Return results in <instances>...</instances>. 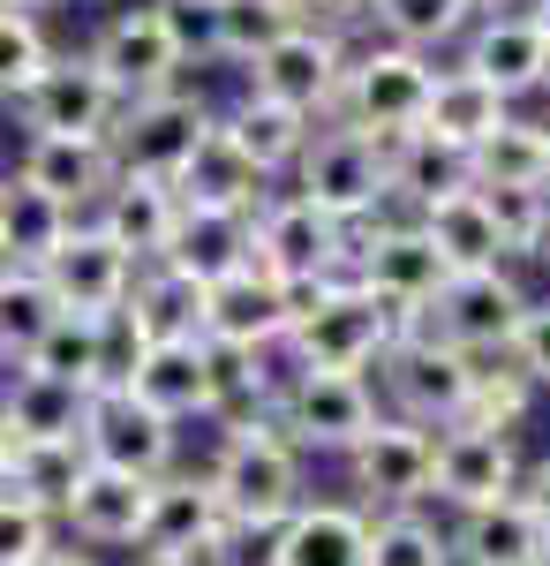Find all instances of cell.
Wrapping results in <instances>:
<instances>
[{
  "instance_id": "6da1fadb",
  "label": "cell",
  "mask_w": 550,
  "mask_h": 566,
  "mask_svg": "<svg viewBox=\"0 0 550 566\" xmlns=\"http://www.w3.org/2000/svg\"><path fill=\"white\" fill-rule=\"evenodd\" d=\"M400 340V317L362 295L355 280H325V287H295V333H287V363L295 370H347L370 378Z\"/></svg>"
},
{
  "instance_id": "7a4b0ae2",
  "label": "cell",
  "mask_w": 550,
  "mask_h": 566,
  "mask_svg": "<svg viewBox=\"0 0 550 566\" xmlns=\"http://www.w3.org/2000/svg\"><path fill=\"white\" fill-rule=\"evenodd\" d=\"M295 197L317 205L325 219H339L347 234L370 227V219H415V212H400V197H392V144L355 136L339 122H317L309 151L295 159Z\"/></svg>"
},
{
  "instance_id": "3957f363",
  "label": "cell",
  "mask_w": 550,
  "mask_h": 566,
  "mask_svg": "<svg viewBox=\"0 0 550 566\" xmlns=\"http://www.w3.org/2000/svg\"><path fill=\"white\" fill-rule=\"evenodd\" d=\"M430 84H437V61L430 53H408V45H362L347 53V76H339L332 122L355 136H378V144H400V136L423 129Z\"/></svg>"
},
{
  "instance_id": "277c9868",
  "label": "cell",
  "mask_w": 550,
  "mask_h": 566,
  "mask_svg": "<svg viewBox=\"0 0 550 566\" xmlns=\"http://www.w3.org/2000/svg\"><path fill=\"white\" fill-rule=\"evenodd\" d=\"M204 483L219 491L226 522H287L302 499V453L279 423H242V431H219V453Z\"/></svg>"
},
{
  "instance_id": "5b68a950",
  "label": "cell",
  "mask_w": 550,
  "mask_h": 566,
  "mask_svg": "<svg viewBox=\"0 0 550 566\" xmlns=\"http://www.w3.org/2000/svg\"><path fill=\"white\" fill-rule=\"evenodd\" d=\"M475 355L445 348L437 333H423L415 317L400 325V340H392V355L378 363V386L384 400H392V423H415V431H453L467 408V392H475Z\"/></svg>"
},
{
  "instance_id": "8992f818",
  "label": "cell",
  "mask_w": 550,
  "mask_h": 566,
  "mask_svg": "<svg viewBox=\"0 0 550 566\" xmlns=\"http://www.w3.org/2000/svg\"><path fill=\"white\" fill-rule=\"evenodd\" d=\"M347 280L362 287V295H378L400 325L408 317H423L437 303V287L453 280L445 258L430 250V234L415 219H370V227H355L347 234Z\"/></svg>"
},
{
  "instance_id": "52a82bcc",
  "label": "cell",
  "mask_w": 550,
  "mask_h": 566,
  "mask_svg": "<svg viewBox=\"0 0 550 566\" xmlns=\"http://www.w3.org/2000/svg\"><path fill=\"white\" fill-rule=\"evenodd\" d=\"M272 423L295 438L302 461H309V453H339V461H347V453L384 423V408H378V386H370V378H347V370H287Z\"/></svg>"
},
{
  "instance_id": "ba28073f",
  "label": "cell",
  "mask_w": 550,
  "mask_h": 566,
  "mask_svg": "<svg viewBox=\"0 0 550 566\" xmlns=\"http://www.w3.org/2000/svg\"><path fill=\"white\" fill-rule=\"evenodd\" d=\"M520 310H528L520 280H512L506 264H490V272H453V280L437 287V303H430L415 325L437 333L445 348L475 355V363H506L512 333H520Z\"/></svg>"
},
{
  "instance_id": "9c48e42d",
  "label": "cell",
  "mask_w": 550,
  "mask_h": 566,
  "mask_svg": "<svg viewBox=\"0 0 550 566\" xmlns=\"http://www.w3.org/2000/svg\"><path fill=\"white\" fill-rule=\"evenodd\" d=\"M250 264H264L287 287L347 280V227L325 219L317 205H302L295 189L287 197H264V212L250 219Z\"/></svg>"
},
{
  "instance_id": "30bf717a",
  "label": "cell",
  "mask_w": 550,
  "mask_h": 566,
  "mask_svg": "<svg viewBox=\"0 0 550 566\" xmlns=\"http://www.w3.org/2000/svg\"><path fill=\"white\" fill-rule=\"evenodd\" d=\"M219 114L197 98V91H159V98H136V106H121V122H114V167L121 175H151V181H173L181 167H189V151L204 144V129H212Z\"/></svg>"
},
{
  "instance_id": "8fae6325",
  "label": "cell",
  "mask_w": 550,
  "mask_h": 566,
  "mask_svg": "<svg viewBox=\"0 0 550 566\" xmlns=\"http://www.w3.org/2000/svg\"><path fill=\"white\" fill-rule=\"evenodd\" d=\"M295 333V287L272 280L264 264H242L204 287V340L212 348H242V355H279Z\"/></svg>"
},
{
  "instance_id": "7c38bea8",
  "label": "cell",
  "mask_w": 550,
  "mask_h": 566,
  "mask_svg": "<svg viewBox=\"0 0 550 566\" xmlns=\"http://www.w3.org/2000/svg\"><path fill=\"white\" fill-rule=\"evenodd\" d=\"M430 469H437V431L392 423V416L347 453V483L362 491V514H408V506H423Z\"/></svg>"
},
{
  "instance_id": "4fadbf2b",
  "label": "cell",
  "mask_w": 550,
  "mask_h": 566,
  "mask_svg": "<svg viewBox=\"0 0 550 566\" xmlns=\"http://www.w3.org/2000/svg\"><path fill=\"white\" fill-rule=\"evenodd\" d=\"M136 272H144V264L128 258L106 227L76 219V227H68V242L45 258L39 280L53 287V303L68 310V317H106V310H121L128 295H136Z\"/></svg>"
},
{
  "instance_id": "5bb4252c",
  "label": "cell",
  "mask_w": 550,
  "mask_h": 566,
  "mask_svg": "<svg viewBox=\"0 0 550 566\" xmlns=\"http://www.w3.org/2000/svg\"><path fill=\"white\" fill-rule=\"evenodd\" d=\"M84 453L98 469H121V476L159 483L173 476V453H181V431L167 416H151L136 392H91L84 408Z\"/></svg>"
},
{
  "instance_id": "9a60e30c",
  "label": "cell",
  "mask_w": 550,
  "mask_h": 566,
  "mask_svg": "<svg viewBox=\"0 0 550 566\" xmlns=\"http://www.w3.org/2000/svg\"><path fill=\"white\" fill-rule=\"evenodd\" d=\"M15 114H23L31 136H114L121 98H114V84H106L98 69H91V53H53L45 76L15 98Z\"/></svg>"
},
{
  "instance_id": "2e32d148",
  "label": "cell",
  "mask_w": 550,
  "mask_h": 566,
  "mask_svg": "<svg viewBox=\"0 0 550 566\" xmlns=\"http://www.w3.org/2000/svg\"><path fill=\"white\" fill-rule=\"evenodd\" d=\"M339 76H347V45H339L332 31H317V23H295L272 53L250 61V91L295 106V114H309V122H332Z\"/></svg>"
},
{
  "instance_id": "e0dca14e",
  "label": "cell",
  "mask_w": 550,
  "mask_h": 566,
  "mask_svg": "<svg viewBox=\"0 0 550 566\" xmlns=\"http://www.w3.org/2000/svg\"><path fill=\"white\" fill-rule=\"evenodd\" d=\"M91 69L114 84L121 106L159 98V91L181 84V53H173L159 8H121V15H106V23H98V39H91Z\"/></svg>"
},
{
  "instance_id": "ac0fdd59",
  "label": "cell",
  "mask_w": 550,
  "mask_h": 566,
  "mask_svg": "<svg viewBox=\"0 0 550 566\" xmlns=\"http://www.w3.org/2000/svg\"><path fill=\"white\" fill-rule=\"evenodd\" d=\"M520 491V446L498 431H437V469H430V499H445L453 514H475V506H498Z\"/></svg>"
},
{
  "instance_id": "d6986e66",
  "label": "cell",
  "mask_w": 550,
  "mask_h": 566,
  "mask_svg": "<svg viewBox=\"0 0 550 566\" xmlns=\"http://www.w3.org/2000/svg\"><path fill=\"white\" fill-rule=\"evenodd\" d=\"M15 175L31 181V189H45L68 219H91L121 167H114V144L106 136H31L23 159H15Z\"/></svg>"
},
{
  "instance_id": "ffe728a7",
  "label": "cell",
  "mask_w": 550,
  "mask_h": 566,
  "mask_svg": "<svg viewBox=\"0 0 550 566\" xmlns=\"http://www.w3.org/2000/svg\"><path fill=\"white\" fill-rule=\"evenodd\" d=\"M226 528V506L204 476H159L151 483V514H144V559H181V566H204Z\"/></svg>"
},
{
  "instance_id": "44dd1931",
  "label": "cell",
  "mask_w": 550,
  "mask_h": 566,
  "mask_svg": "<svg viewBox=\"0 0 550 566\" xmlns=\"http://www.w3.org/2000/svg\"><path fill=\"white\" fill-rule=\"evenodd\" d=\"M461 69H467V76H483V84L512 106V98H528V91L550 84V45L536 39L528 15H483V23H467Z\"/></svg>"
},
{
  "instance_id": "7402d4cb",
  "label": "cell",
  "mask_w": 550,
  "mask_h": 566,
  "mask_svg": "<svg viewBox=\"0 0 550 566\" xmlns=\"http://www.w3.org/2000/svg\"><path fill=\"white\" fill-rule=\"evenodd\" d=\"M173 197H181V212H226V219H256L264 212V197H272V181L256 175L250 159L226 144V129H204V144L189 151V167L173 175Z\"/></svg>"
},
{
  "instance_id": "603a6c76",
  "label": "cell",
  "mask_w": 550,
  "mask_h": 566,
  "mask_svg": "<svg viewBox=\"0 0 550 566\" xmlns=\"http://www.w3.org/2000/svg\"><path fill=\"white\" fill-rule=\"evenodd\" d=\"M144 514H151V483L121 476V469H98V461L84 469L76 499L61 506V522L84 544H98V552H136L144 544Z\"/></svg>"
},
{
  "instance_id": "cb8c5ba5",
  "label": "cell",
  "mask_w": 550,
  "mask_h": 566,
  "mask_svg": "<svg viewBox=\"0 0 550 566\" xmlns=\"http://www.w3.org/2000/svg\"><path fill=\"white\" fill-rule=\"evenodd\" d=\"M91 227H106L136 264H159L173 250V227H181V197L173 181H151V175H114V189L98 197Z\"/></svg>"
},
{
  "instance_id": "d4e9b609",
  "label": "cell",
  "mask_w": 550,
  "mask_h": 566,
  "mask_svg": "<svg viewBox=\"0 0 550 566\" xmlns=\"http://www.w3.org/2000/svg\"><path fill=\"white\" fill-rule=\"evenodd\" d=\"M453 536V566H543L550 559V528L536 522V506L512 491L498 506H475L445 528Z\"/></svg>"
},
{
  "instance_id": "484cf974",
  "label": "cell",
  "mask_w": 550,
  "mask_h": 566,
  "mask_svg": "<svg viewBox=\"0 0 550 566\" xmlns=\"http://www.w3.org/2000/svg\"><path fill=\"white\" fill-rule=\"evenodd\" d=\"M219 129H226V144H234L264 181H279V175H295V159L309 151L317 122L295 114V106H279V98H264V91H242V98L219 114Z\"/></svg>"
},
{
  "instance_id": "4316f807",
  "label": "cell",
  "mask_w": 550,
  "mask_h": 566,
  "mask_svg": "<svg viewBox=\"0 0 550 566\" xmlns=\"http://www.w3.org/2000/svg\"><path fill=\"white\" fill-rule=\"evenodd\" d=\"M136 400L151 408V416H167L173 431L197 416V423H212V348L204 340H151L144 355V370H136Z\"/></svg>"
},
{
  "instance_id": "83f0119b",
  "label": "cell",
  "mask_w": 550,
  "mask_h": 566,
  "mask_svg": "<svg viewBox=\"0 0 550 566\" xmlns=\"http://www.w3.org/2000/svg\"><path fill=\"white\" fill-rule=\"evenodd\" d=\"M279 566H370V514L347 499H302L279 528Z\"/></svg>"
},
{
  "instance_id": "f1b7e54d",
  "label": "cell",
  "mask_w": 550,
  "mask_h": 566,
  "mask_svg": "<svg viewBox=\"0 0 550 566\" xmlns=\"http://www.w3.org/2000/svg\"><path fill=\"white\" fill-rule=\"evenodd\" d=\"M512 122V106L498 91L483 84V76H467V69H437V84H430V106H423V129L430 144H445V151H475L483 136H498Z\"/></svg>"
},
{
  "instance_id": "f546056e",
  "label": "cell",
  "mask_w": 550,
  "mask_h": 566,
  "mask_svg": "<svg viewBox=\"0 0 550 566\" xmlns=\"http://www.w3.org/2000/svg\"><path fill=\"white\" fill-rule=\"evenodd\" d=\"M84 408H91V392H84V386H61V378H45V370H23V363H15V378H8V392H0V416H8L15 446L84 438Z\"/></svg>"
},
{
  "instance_id": "4dcf8cb0",
  "label": "cell",
  "mask_w": 550,
  "mask_h": 566,
  "mask_svg": "<svg viewBox=\"0 0 550 566\" xmlns=\"http://www.w3.org/2000/svg\"><path fill=\"white\" fill-rule=\"evenodd\" d=\"M415 227L430 234V250L445 258V272H490V264H506L498 219H490V205H483V189H453V197L423 205Z\"/></svg>"
},
{
  "instance_id": "1f68e13d",
  "label": "cell",
  "mask_w": 550,
  "mask_h": 566,
  "mask_svg": "<svg viewBox=\"0 0 550 566\" xmlns=\"http://www.w3.org/2000/svg\"><path fill=\"white\" fill-rule=\"evenodd\" d=\"M68 227L76 219L61 212L45 189H31V181L15 175H0V242H8V258H15V272H45V258L68 242Z\"/></svg>"
},
{
  "instance_id": "d6a6232c",
  "label": "cell",
  "mask_w": 550,
  "mask_h": 566,
  "mask_svg": "<svg viewBox=\"0 0 550 566\" xmlns=\"http://www.w3.org/2000/svg\"><path fill=\"white\" fill-rule=\"evenodd\" d=\"M467 189H550V136L543 122L512 114L498 136H483L467 151Z\"/></svg>"
},
{
  "instance_id": "836d02e7",
  "label": "cell",
  "mask_w": 550,
  "mask_h": 566,
  "mask_svg": "<svg viewBox=\"0 0 550 566\" xmlns=\"http://www.w3.org/2000/svg\"><path fill=\"white\" fill-rule=\"evenodd\" d=\"M159 264L189 272L197 287H212V280H226V272H242V264H250V219L181 212V227H173V250H167Z\"/></svg>"
},
{
  "instance_id": "e575fe53",
  "label": "cell",
  "mask_w": 550,
  "mask_h": 566,
  "mask_svg": "<svg viewBox=\"0 0 550 566\" xmlns=\"http://www.w3.org/2000/svg\"><path fill=\"white\" fill-rule=\"evenodd\" d=\"M128 310L144 317L151 340H204V287L189 272H173V264H144Z\"/></svg>"
},
{
  "instance_id": "d590c367",
  "label": "cell",
  "mask_w": 550,
  "mask_h": 566,
  "mask_svg": "<svg viewBox=\"0 0 550 566\" xmlns=\"http://www.w3.org/2000/svg\"><path fill=\"white\" fill-rule=\"evenodd\" d=\"M84 469H91L84 438H53V446H15V476H8V491H15L23 506H39V514H53V522H61V506L76 499Z\"/></svg>"
},
{
  "instance_id": "8d00e7d4",
  "label": "cell",
  "mask_w": 550,
  "mask_h": 566,
  "mask_svg": "<svg viewBox=\"0 0 550 566\" xmlns=\"http://www.w3.org/2000/svg\"><path fill=\"white\" fill-rule=\"evenodd\" d=\"M453 189H467L461 151H445V144H430V136H400V144H392V197H400V212H423V205L453 197Z\"/></svg>"
},
{
  "instance_id": "74e56055",
  "label": "cell",
  "mask_w": 550,
  "mask_h": 566,
  "mask_svg": "<svg viewBox=\"0 0 550 566\" xmlns=\"http://www.w3.org/2000/svg\"><path fill=\"white\" fill-rule=\"evenodd\" d=\"M370 23L384 31V45H408V53H437L475 23L467 0H370Z\"/></svg>"
},
{
  "instance_id": "f35d334b",
  "label": "cell",
  "mask_w": 550,
  "mask_h": 566,
  "mask_svg": "<svg viewBox=\"0 0 550 566\" xmlns=\"http://www.w3.org/2000/svg\"><path fill=\"white\" fill-rule=\"evenodd\" d=\"M23 370H45V378H61V386H84L98 392V317H53L45 325V340L23 355Z\"/></svg>"
},
{
  "instance_id": "ab89813d",
  "label": "cell",
  "mask_w": 550,
  "mask_h": 566,
  "mask_svg": "<svg viewBox=\"0 0 550 566\" xmlns=\"http://www.w3.org/2000/svg\"><path fill=\"white\" fill-rule=\"evenodd\" d=\"M53 317H61V303H53V287H45L39 272H8L0 280V355L8 363H23V355L39 348Z\"/></svg>"
},
{
  "instance_id": "60d3db41",
  "label": "cell",
  "mask_w": 550,
  "mask_h": 566,
  "mask_svg": "<svg viewBox=\"0 0 550 566\" xmlns=\"http://www.w3.org/2000/svg\"><path fill=\"white\" fill-rule=\"evenodd\" d=\"M295 31V8L287 0H219V61H242L250 69L256 53Z\"/></svg>"
},
{
  "instance_id": "b9f144b4",
  "label": "cell",
  "mask_w": 550,
  "mask_h": 566,
  "mask_svg": "<svg viewBox=\"0 0 550 566\" xmlns=\"http://www.w3.org/2000/svg\"><path fill=\"white\" fill-rule=\"evenodd\" d=\"M370 566H453V536L437 522L408 514H370Z\"/></svg>"
},
{
  "instance_id": "7bdbcfd3",
  "label": "cell",
  "mask_w": 550,
  "mask_h": 566,
  "mask_svg": "<svg viewBox=\"0 0 550 566\" xmlns=\"http://www.w3.org/2000/svg\"><path fill=\"white\" fill-rule=\"evenodd\" d=\"M528 400H536V386H528L512 363H483V370H475V392H467V408H461V423L467 431L512 438L520 423H528Z\"/></svg>"
},
{
  "instance_id": "ee69618b",
  "label": "cell",
  "mask_w": 550,
  "mask_h": 566,
  "mask_svg": "<svg viewBox=\"0 0 550 566\" xmlns=\"http://www.w3.org/2000/svg\"><path fill=\"white\" fill-rule=\"evenodd\" d=\"M506 258H550V189H483Z\"/></svg>"
},
{
  "instance_id": "f6af8a7d",
  "label": "cell",
  "mask_w": 550,
  "mask_h": 566,
  "mask_svg": "<svg viewBox=\"0 0 550 566\" xmlns=\"http://www.w3.org/2000/svg\"><path fill=\"white\" fill-rule=\"evenodd\" d=\"M45 61H53L45 23L23 15V8H0V98H23V91L45 76Z\"/></svg>"
},
{
  "instance_id": "bcb514c9",
  "label": "cell",
  "mask_w": 550,
  "mask_h": 566,
  "mask_svg": "<svg viewBox=\"0 0 550 566\" xmlns=\"http://www.w3.org/2000/svg\"><path fill=\"white\" fill-rule=\"evenodd\" d=\"M144 355H151V333H144V317L136 310H106L98 317V392H128L136 386V370H144Z\"/></svg>"
},
{
  "instance_id": "7dc6e473",
  "label": "cell",
  "mask_w": 550,
  "mask_h": 566,
  "mask_svg": "<svg viewBox=\"0 0 550 566\" xmlns=\"http://www.w3.org/2000/svg\"><path fill=\"white\" fill-rule=\"evenodd\" d=\"M151 8H159V23H167L181 69H189V61H219V0H151Z\"/></svg>"
},
{
  "instance_id": "c3c4849f",
  "label": "cell",
  "mask_w": 550,
  "mask_h": 566,
  "mask_svg": "<svg viewBox=\"0 0 550 566\" xmlns=\"http://www.w3.org/2000/svg\"><path fill=\"white\" fill-rule=\"evenodd\" d=\"M53 552V514L23 506L15 491H0V566H31Z\"/></svg>"
},
{
  "instance_id": "681fc988",
  "label": "cell",
  "mask_w": 550,
  "mask_h": 566,
  "mask_svg": "<svg viewBox=\"0 0 550 566\" xmlns=\"http://www.w3.org/2000/svg\"><path fill=\"white\" fill-rule=\"evenodd\" d=\"M279 528L287 522H226L204 566H279Z\"/></svg>"
},
{
  "instance_id": "f907efd6",
  "label": "cell",
  "mask_w": 550,
  "mask_h": 566,
  "mask_svg": "<svg viewBox=\"0 0 550 566\" xmlns=\"http://www.w3.org/2000/svg\"><path fill=\"white\" fill-rule=\"evenodd\" d=\"M506 363L520 370V378H528V386H550V295L520 310V333H512Z\"/></svg>"
},
{
  "instance_id": "816d5d0a",
  "label": "cell",
  "mask_w": 550,
  "mask_h": 566,
  "mask_svg": "<svg viewBox=\"0 0 550 566\" xmlns=\"http://www.w3.org/2000/svg\"><path fill=\"white\" fill-rule=\"evenodd\" d=\"M295 23H317V31H347V23H370V0H287Z\"/></svg>"
},
{
  "instance_id": "f5cc1de1",
  "label": "cell",
  "mask_w": 550,
  "mask_h": 566,
  "mask_svg": "<svg viewBox=\"0 0 550 566\" xmlns=\"http://www.w3.org/2000/svg\"><path fill=\"white\" fill-rule=\"evenodd\" d=\"M520 499H528V506H536V522L550 528V461H536V469H528V483H520Z\"/></svg>"
},
{
  "instance_id": "db71d44e",
  "label": "cell",
  "mask_w": 550,
  "mask_h": 566,
  "mask_svg": "<svg viewBox=\"0 0 550 566\" xmlns=\"http://www.w3.org/2000/svg\"><path fill=\"white\" fill-rule=\"evenodd\" d=\"M8 476H15V431H8V416H0V491H8Z\"/></svg>"
},
{
  "instance_id": "11a10c76",
  "label": "cell",
  "mask_w": 550,
  "mask_h": 566,
  "mask_svg": "<svg viewBox=\"0 0 550 566\" xmlns=\"http://www.w3.org/2000/svg\"><path fill=\"white\" fill-rule=\"evenodd\" d=\"M31 566H98V559H91V552H68V544H53V552L31 559Z\"/></svg>"
},
{
  "instance_id": "9f6ffc18",
  "label": "cell",
  "mask_w": 550,
  "mask_h": 566,
  "mask_svg": "<svg viewBox=\"0 0 550 566\" xmlns=\"http://www.w3.org/2000/svg\"><path fill=\"white\" fill-rule=\"evenodd\" d=\"M520 15H528V23H536V39L550 45V0H536V8H520Z\"/></svg>"
},
{
  "instance_id": "6f0895ef",
  "label": "cell",
  "mask_w": 550,
  "mask_h": 566,
  "mask_svg": "<svg viewBox=\"0 0 550 566\" xmlns=\"http://www.w3.org/2000/svg\"><path fill=\"white\" fill-rule=\"evenodd\" d=\"M475 15H512V0H467Z\"/></svg>"
},
{
  "instance_id": "680465c9",
  "label": "cell",
  "mask_w": 550,
  "mask_h": 566,
  "mask_svg": "<svg viewBox=\"0 0 550 566\" xmlns=\"http://www.w3.org/2000/svg\"><path fill=\"white\" fill-rule=\"evenodd\" d=\"M0 8H23V15H39V8H61V0H0Z\"/></svg>"
},
{
  "instance_id": "91938a15",
  "label": "cell",
  "mask_w": 550,
  "mask_h": 566,
  "mask_svg": "<svg viewBox=\"0 0 550 566\" xmlns=\"http://www.w3.org/2000/svg\"><path fill=\"white\" fill-rule=\"evenodd\" d=\"M8 272H15V258H8V242H0V280H8Z\"/></svg>"
},
{
  "instance_id": "94428289",
  "label": "cell",
  "mask_w": 550,
  "mask_h": 566,
  "mask_svg": "<svg viewBox=\"0 0 550 566\" xmlns=\"http://www.w3.org/2000/svg\"><path fill=\"white\" fill-rule=\"evenodd\" d=\"M144 566H181V559H144Z\"/></svg>"
},
{
  "instance_id": "6125c7cd",
  "label": "cell",
  "mask_w": 550,
  "mask_h": 566,
  "mask_svg": "<svg viewBox=\"0 0 550 566\" xmlns=\"http://www.w3.org/2000/svg\"><path fill=\"white\" fill-rule=\"evenodd\" d=\"M543 136H550V122H543Z\"/></svg>"
},
{
  "instance_id": "be15d7a7",
  "label": "cell",
  "mask_w": 550,
  "mask_h": 566,
  "mask_svg": "<svg viewBox=\"0 0 550 566\" xmlns=\"http://www.w3.org/2000/svg\"><path fill=\"white\" fill-rule=\"evenodd\" d=\"M543 91H550V84H543Z\"/></svg>"
},
{
  "instance_id": "e7e4bbea",
  "label": "cell",
  "mask_w": 550,
  "mask_h": 566,
  "mask_svg": "<svg viewBox=\"0 0 550 566\" xmlns=\"http://www.w3.org/2000/svg\"><path fill=\"white\" fill-rule=\"evenodd\" d=\"M543 566H550V559H543Z\"/></svg>"
}]
</instances>
